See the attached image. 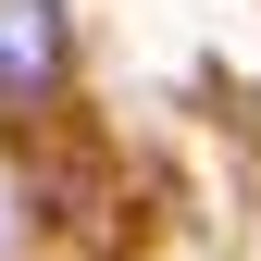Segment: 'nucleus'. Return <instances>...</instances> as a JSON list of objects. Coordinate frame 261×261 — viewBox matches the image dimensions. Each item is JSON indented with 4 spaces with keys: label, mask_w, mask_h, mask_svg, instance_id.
Instances as JSON below:
<instances>
[{
    "label": "nucleus",
    "mask_w": 261,
    "mask_h": 261,
    "mask_svg": "<svg viewBox=\"0 0 261 261\" xmlns=\"http://www.w3.org/2000/svg\"><path fill=\"white\" fill-rule=\"evenodd\" d=\"M62 62H75V38H62V0H0V112L50 100Z\"/></svg>",
    "instance_id": "nucleus-1"
}]
</instances>
